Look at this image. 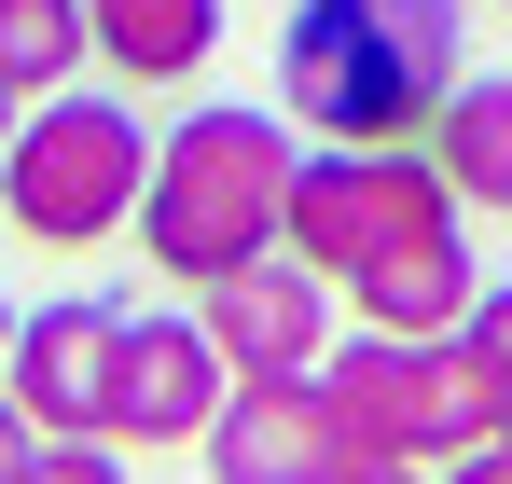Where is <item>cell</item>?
Instances as JSON below:
<instances>
[{"label": "cell", "mask_w": 512, "mask_h": 484, "mask_svg": "<svg viewBox=\"0 0 512 484\" xmlns=\"http://www.w3.org/2000/svg\"><path fill=\"white\" fill-rule=\"evenodd\" d=\"M457 83V0H291L277 28V97L305 139H429Z\"/></svg>", "instance_id": "6da1fadb"}, {"label": "cell", "mask_w": 512, "mask_h": 484, "mask_svg": "<svg viewBox=\"0 0 512 484\" xmlns=\"http://www.w3.org/2000/svg\"><path fill=\"white\" fill-rule=\"evenodd\" d=\"M291 111H250V97H208L153 139V194H139V249L153 277L208 291L263 249H291Z\"/></svg>", "instance_id": "7a4b0ae2"}, {"label": "cell", "mask_w": 512, "mask_h": 484, "mask_svg": "<svg viewBox=\"0 0 512 484\" xmlns=\"http://www.w3.org/2000/svg\"><path fill=\"white\" fill-rule=\"evenodd\" d=\"M139 194H153V125L139 97H28L14 153H0V222L28 249H111L139 236Z\"/></svg>", "instance_id": "3957f363"}, {"label": "cell", "mask_w": 512, "mask_h": 484, "mask_svg": "<svg viewBox=\"0 0 512 484\" xmlns=\"http://www.w3.org/2000/svg\"><path fill=\"white\" fill-rule=\"evenodd\" d=\"M346 443L360 457H416V471H457L499 443V374L457 346V332H333L319 360Z\"/></svg>", "instance_id": "277c9868"}, {"label": "cell", "mask_w": 512, "mask_h": 484, "mask_svg": "<svg viewBox=\"0 0 512 484\" xmlns=\"http://www.w3.org/2000/svg\"><path fill=\"white\" fill-rule=\"evenodd\" d=\"M457 222V180L429 166V139H319V153L291 166V249L319 263V277H374L388 249H416Z\"/></svg>", "instance_id": "5b68a950"}, {"label": "cell", "mask_w": 512, "mask_h": 484, "mask_svg": "<svg viewBox=\"0 0 512 484\" xmlns=\"http://www.w3.org/2000/svg\"><path fill=\"white\" fill-rule=\"evenodd\" d=\"M208 484H333L360 443H346V415L319 374H236V402L208 415Z\"/></svg>", "instance_id": "8992f818"}, {"label": "cell", "mask_w": 512, "mask_h": 484, "mask_svg": "<svg viewBox=\"0 0 512 484\" xmlns=\"http://www.w3.org/2000/svg\"><path fill=\"white\" fill-rule=\"evenodd\" d=\"M194 319L222 332V360H236V374H319V360H333L346 291L305 263V249H263V263H236V277H208V291H194Z\"/></svg>", "instance_id": "52a82bcc"}, {"label": "cell", "mask_w": 512, "mask_h": 484, "mask_svg": "<svg viewBox=\"0 0 512 484\" xmlns=\"http://www.w3.org/2000/svg\"><path fill=\"white\" fill-rule=\"evenodd\" d=\"M236 402V360L208 319H139L125 305V360H111V443H208V415Z\"/></svg>", "instance_id": "ba28073f"}, {"label": "cell", "mask_w": 512, "mask_h": 484, "mask_svg": "<svg viewBox=\"0 0 512 484\" xmlns=\"http://www.w3.org/2000/svg\"><path fill=\"white\" fill-rule=\"evenodd\" d=\"M111 360H125V305H28L14 319V360H0V388L42 415V429H111Z\"/></svg>", "instance_id": "9c48e42d"}, {"label": "cell", "mask_w": 512, "mask_h": 484, "mask_svg": "<svg viewBox=\"0 0 512 484\" xmlns=\"http://www.w3.org/2000/svg\"><path fill=\"white\" fill-rule=\"evenodd\" d=\"M471 291H485V277H471V236L443 222V236L388 249L374 277H346V319H360V332H457V319H471Z\"/></svg>", "instance_id": "30bf717a"}, {"label": "cell", "mask_w": 512, "mask_h": 484, "mask_svg": "<svg viewBox=\"0 0 512 484\" xmlns=\"http://www.w3.org/2000/svg\"><path fill=\"white\" fill-rule=\"evenodd\" d=\"M111 83H194L222 56V0H84Z\"/></svg>", "instance_id": "8fae6325"}, {"label": "cell", "mask_w": 512, "mask_h": 484, "mask_svg": "<svg viewBox=\"0 0 512 484\" xmlns=\"http://www.w3.org/2000/svg\"><path fill=\"white\" fill-rule=\"evenodd\" d=\"M429 166L457 180V208H512V83H457L429 125Z\"/></svg>", "instance_id": "7c38bea8"}, {"label": "cell", "mask_w": 512, "mask_h": 484, "mask_svg": "<svg viewBox=\"0 0 512 484\" xmlns=\"http://www.w3.org/2000/svg\"><path fill=\"white\" fill-rule=\"evenodd\" d=\"M84 56H97L84 0H0V83H14V97H70Z\"/></svg>", "instance_id": "4fadbf2b"}, {"label": "cell", "mask_w": 512, "mask_h": 484, "mask_svg": "<svg viewBox=\"0 0 512 484\" xmlns=\"http://www.w3.org/2000/svg\"><path fill=\"white\" fill-rule=\"evenodd\" d=\"M28 484H125V443H111V429H42Z\"/></svg>", "instance_id": "5bb4252c"}, {"label": "cell", "mask_w": 512, "mask_h": 484, "mask_svg": "<svg viewBox=\"0 0 512 484\" xmlns=\"http://www.w3.org/2000/svg\"><path fill=\"white\" fill-rule=\"evenodd\" d=\"M457 346H471V360L499 374V402H512V277H485V291H471V319H457Z\"/></svg>", "instance_id": "9a60e30c"}, {"label": "cell", "mask_w": 512, "mask_h": 484, "mask_svg": "<svg viewBox=\"0 0 512 484\" xmlns=\"http://www.w3.org/2000/svg\"><path fill=\"white\" fill-rule=\"evenodd\" d=\"M28 457H42V415L0 388V484H28Z\"/></svg>", "instance_id": "2e32d148"}, {"label": "cell", "mask_w": 512, "mask_h": 484, "mask_svg": "<svg viewBox=\"0 0 512 484\" xmlns=\"http://www.w3.org/2000/svg\"><path fill=\"white\" fill-rule=\"evenodd\" d=\"M333 484H443V471H416V457H346Z\"/></svg>", "instance_id": "e0dca14e"}, {"label": "cell", "mask_w": 512, "mask_h": 484, "mask_svg": "<svg viewBox=\"0 0 512 484\" xmlns=\"http://www.w3.org/2000/svg\"><path fill=\"white\" fill-rule=\"evenodd\" d=\"M443 484H512V457H499V443H485V457H457V471H443Z\"/></svg>", "instance_id": "ac0fdd59"}, {"label": "cell", "mask_w": 512, "mask_h": 484, "mask_svg": "<svg viewBox=\"0 0 512 484\" xmlns=\"http://www.w3.org/2000/svg\"><path fill=\"white\" fill-rule=\"evenodd\" d=\"M14 125H28V97H14V83H0V153H14Z\"/></svg>", "instance_id": "d6986e66"}, {"label": "cell", "mask_w": 512, "mask_h": 484, "mask_svg": "<svg viewBox=\"0 0 512 484\" xmlns=\"http://www.w3.org/2000/svg\"><path fill=\"white\" fill-rule=\"evenodd\" d=\"M0 360H14V291H0Z\"/></svg>", "instance_id": "ffe728a7"}, {"label": "cell", "mask_w": 512, "mask_h": 484, "mask_svg": "<svg viewBox=\"0 0 512 484\" xmlns=\"http://www.w3.org/2000/svg\"><path fill=\"white\" fill-rule=\"evenodd\" d=\"M499 457H512V402H499Z\"/></svg>", "instance_id": "44dd1931"}, {"label": "cell", "mask_w": 512, "mask_h": 484, "mask_svg": "<svg viewBox=\"0 0 512 484\" xmlns=\"http://www.w3.org/2000/svg\"><path fill=\"white\" fill-rule=\"evenodd\" d=\"M499 222H512V208H499Z\"/></svg>", "instance_id": "7402d4cb"}, {"label": "cell", "mask_w": 512, "mask_h": 484, "mask_svg": "<svg viewBox=\"0 0 512 484\" xmlns=\"http://www.w3.org/2000/svg\"><path fill=\"white\" fill-rule=\"evenodd\" d=\"M499 14H512V0H499Z\"/></svg>", "instance_id": "603a6c76"}]
</instances>
